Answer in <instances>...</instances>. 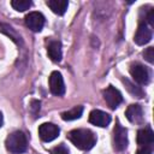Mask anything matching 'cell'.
<instances>
[{"instance_id": "52a82bcc", "label": "cell", "mask_w": 154, "mask_h": 154, "mask_svg": "<svg viewBox=\"0 0 154 154\" xmlns=\"http://www.w3.org/2000/svg\"><path fill=\"white\" fill-rule=\"evenodd\" d=\"M49 89L53 95L61 96L65 94V84L63 76L59 71H53L49 76Z\"/></svg>"}, {"instance_id": "d6986e66", "label": "cell", "mask_w": 154, "mask_h": 154, "mask_svg": "<svg viewBox=\"0 0 154 154\" xmlns=\"http://www.w3.org/2000/svg\"><path fill=\"white\" fill-rule=\"evenodd\" d=\"M143 57H144V59H146L148 63L153 64V63H154V48H153V47H148V48L143 52Z\"/></svg>"}, {"instance_id": "277c9868", "label": "cell", "mask_w": 154, "mask_h": 154, "mask_svg": "<svg viewBox=\"0 0 154 154\" xmlns=\"http://www.w3.org/2000/svg\"><path fill=\"white\" fill-rule=\"evenodd\" d=\"M103 99L106 103L109 106V108L116 109L122 102H123V96L118 89H116L113 85H108L103 90Z\"/></svg>"}, {"instance_id": "ac0fdd59", "label": "cell", "mask_w": 154, "mask_h": 154, "mask_svg": "<svg viewBox=\"0 0 154 154\" xmlns=\"http://www.w3.org/2000/svg\"><path fill=\"white\" fill-rule=\"evenodd\" d=\"M123 82L125 83V85H126L128 90H129V91H130L132 95H135L136 97H142V96H143V90H142L140 87L135 85L134 83L129 82L128 79H123Z\"/></svg>"}, {"instance_id": "8992f818", "label": "cell", "mask_w": 154, "mask_h": 154, "mask_svg": "<svg viewBox=\"0 0 154 154\" xmlns=\"http://www.w3.org/2000/svg\"><path fill=\"white\" fill-rule=\"evenodd\" d=\"M38 136L45 142H51L59 136V128L53 123H43L38 126Z\"/></svg>"}, {"instance_id": "6da1fadb", "label": "cell", "mask_w": 154, "mask_h": 154, "mask_svg": "<svg viewBox=\"0 0 154 154\" xmlns=\"http://www.w3.org/2000/svg\"><path fill=\"white\" fill-rule=\"evenodd\" d=\"M67 137L78 149L82 150H89L96 143L95 134L88 129H75L69 132Z\"/></svg>"}, {"instance_id": "44dd1931", "label": "cell", "mask_w": 154, "mask_h": 154, "mask_svg": "<svg viewBox=\"0 0 154 154\" xmlns=\"http://www.w3.org/2000/svg\"><path fill=\"white\" fill-rule=\"evenodd\" d=\"M38 111H40V101L32 100L31 103H30V112H31L34 116H36V114L38 113Z\"/></svg>"}, {"instance_id": "ba28073f", "label": "cell", "mask_w": 154, "mask_h": 154, "mask_svg": "<svg viewBox=\"0 0 154 154\" xmlns=\"http://www.w3.org/2000/svg\"><path fill=\"white\" fill-rule=\"evenodd\" d=\"M130 75L135 82L138 84H148L149 82V71L142 64H134L130 67Z\"/></svg>"}, {"instance_id": "4fadbf2b", "label": "cell", "mask_w": 154, "mask_h": 154, "mask_svg": "<svg viewBox=\"0 0 154 154\" xmlns=\"http://www.w3.org/2000/svg\"><path fill=\"white\" fill-rule=\"evenodd\" d=\"M47 54L51 58L52 61L59 63L63 58V51H61V43L59 41H51L47 46Z\"/></svg>"}, {"instance_id": "8fae6325", "label": "cell", "mask_w": 154, "mask_h": 154, "mask_svg": "<svg viewBox=\"0 0 154 154\" xmlns=\"http://www.w3.org/2000/svg\"><path fill=\"white\" fill-rule=\"evenodd\" d=\"M137 143L140 148H150L154 144V134L150 128H144L137 132Z\"/></svg>"}, {"instance_id": "5bb4252c", "label": "cell", "mask_w": 154, "mask_h": 154, "mask_svg": "<svg viewBox=\"0 0 154 154\" xmlns=\"http://www.w3.org/2000/svg\"><path fill=\"white\" fill-rule=\"evenodd\" d=\"M46 4L55 14H59V16H63L66 12L69 6V2L66 0H48Z\"/></svg>"}, {"instance_id": "ffe728a7", "label": "cell", "mask_w": 154, "mask_h": 154, "mask_svg": "<svg viewBox=\"0 0 154 154\" xmlns=\"http://www.w3.org/2000/svg\"><path fill=\"white\" fill-rule=\"evenodd\" d=\"M51 154H69V149L61 143L51 150Z\"/></svg>"}, {"instance_id": "30bf717a", "label": "cell", "mask_w": 154, "mask_h": 154, "mask_svg": "<svg viewBox=\"0 0 154 154\" xmlns=\"http://www.w3.org/2000/svg\"><path fill=\"white\" fill-rule=\"evenodd\" d=\"M89 122L93 125L100 126V128H106L111 123V116L103 111L100 109H93L89 113Z\"/></svg>"}, {"instance_id": "e0dca14e", "label": "cell", "mask_w": 154, "mask_h": 154, "mask_svg": "<svg viewBox=\"0 0 154 154\" xmlns=\"http://www.w3.org/2000/svg\"><path fill=\"white\" fill-rule=\"evenodd\" d=\"M11 5L16 11L24 12L31 7L32 2L30 0H13V1H11Z\"/></svg>"}, {"instance_id": "cb8c5ba5", "label": "cell", "mask_w": 154, "mask_h": 154, "mask_svg": "<svg viewBox=\"0 0 154 154\" xmlns=\"http://www.w3.org/2000/svg\"><path fill=\"white\" fill-rule=\"evenodd\" d=\"M2 123H4V118H2V113L0 112V128L2 126Z\"/></svg>"}, {"instance_id": "3957f363", "label": "cell", "mask_w": 154, "mask_h": 154, "mask_svg": "<svg viewBox=\"0 0 154 154\" xmlns=\"http://www.w3.org/2000/svg\"><path fill=\"white\" fill-rule=\"evenodd\" d=\"M128 130L120 125L119 122H117L114 130H113V146L116 150H124L128 147Z\"/></svg>"}, {"instance_id": "9c48e42d", "label": "cell", "mask_w": 154, "mask_h": 154, "mask_svg": "<svg viewBox=\"0 0 154 154\" xmlns=\"http://www.w3.org/2000/svg\"><path fill=\"white\" fill-rule=\"evenodd\" d=\"M150 38H152V29L147 25V23L141 22L138 28H137V30H136L134 41L138 46H143V45L148 43L150 41Z\"/></svg>"}, {"instance_id": "9a60e30c", "label": "cell", "mask_w": 154, "mask_h": 154, "mask_svg": "<svg viewBox=\"0 0 154 154\" xmlns=\"http://www.w3.org/2000/svg\"><path fill=\"white\" fill-rule=\"evenodd\" d=\"M82 113H83V107L82 106H76V107H73V108H71L66 112H63L61 118L64 120H75V119L81 118Z\"/></svg>"}, {"instance_id": "2e32d148", "label": "cell", "mask_w": 154, "mask_h": 154, "mask_svg": "<svg viewBox=\"0 0 154 154\" xmlns=\"http://www.w3.org/2000/svg\"><path fill=\"white\" fill-rule=\"evenodd\" d=\"M0 30H1L2 32H5L7 36H10V38H12L16 43H20V42H22L20 36H19L10 25H7V24H0Z\"/></svg>"}, {"instance_id": "7402d4cb", "label": "cell", "mask_w": 154, "mask_h": 154, "mask_svg": "<svg viewBox=\"0 0 154 154\" xmlns=\"http://www.w3.org/2000/svg\"><path fill=\"white\" fill-rule=\"evenodd\" d=\"M146 22H147L150 26L154 25V10H153V8H150V10L147 12V14H146ZM146 22H144V23H146Z\"/></svg>"}, {"instance_id": "7c38bea8", "label": "cell", "mask_w": 154, "mask_h": 154, "mask_svg": "<svg viewBox=\"0 0 154 154\" xmlns=\"http://www.w3.org/2000/svg\"><path fill=\"white\" fill-rule=\"evenodd\" d=\"M125 116L129 119V122L135 123V124H140L143 120V109L140 105L135 103V105H130L126 111H125Z\"/></svg>"}, {"instance_id": "603a6c76", "label": "cell", "mask_w": 154, "mask_h": 154, "mask_svg": "<svg viewBox=\"0 0 154 154\" xmlns=\"http://www.w3.org/2000/svg\"><path fill=\"white\" fill-rule=\"evenodd\" d=\"M136 154H152V149L150 148H140Z\"/></svg>"}, {"instance_id": "7a4b0ae2", "label": "cell", "mask_w": 154, "mask_h": 154, "mask_svg": "<svg viewBox=\"0 0 154 154\" xmlns=\"http://www.w3.org/2000/svg\"><path fill=\"white\" fill-rule=\"evenodd\" d=\"M6 149L12 154H20L24 153L28 148V140L24 132L14 131L6 137L5 141Z\"/></svg>"}, {"instance_id": "5b68a950", "label": "cell", "mask_w": 154, "mask_h": 154, "mask_svg": "<svg viewBox=\"0 0 154 154\" xmlns=\"http://www.w3.org/2000/svg\"><path fill=\"white\" fill-rule=\"evenodd\" d=\"M25 25L35 32H38L42 30L45 25V16L41 12H30L25 16Z\"/></svg>"}]
</instances>
